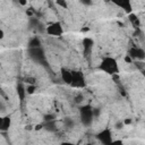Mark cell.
<instances>
[{
  "instance_id": "obj_3",
  "label": "cell",
  "mask_w": 145,
  "mask_h": 145,
  "mask_svg": "<svg viewBox=\"0 0 145 145\" xmlns=\"http://www.w3.org/2000/svg\"><path fill=\"white\" fill-rule=\"evenodd\" d=\"M28 56L32 60H34L37 63H43L45 61V54L42 49V46L39 48H29L28 49Z\"/></svg>"
},
{
  "instance_id": "obj_22",
  "label": "cell",
  "mask_w": 145,
  "mask_h": 145,
  "mask_svg": "<svg viewBox=\"0 0 145 145\" xmlns=\"http://www.w3.org/2000/svg\"><path fill=\"white\" fill-rule=\"evenodd\" d=\"M83 101V96L82 95H78L77 97H76V103H80Z\"/></svg>"
},
{
  "instance_id": "obj_21",
  "label": "cell",
  "mask_w": 145,
  "mask_h": 145,
  "mask_svg": "<svg viewBox=\"0 0 145 145\" xmlns=\"http://www.w3.org/2000/svg\"><path fill=\"white\" fill-rule=\"evenodd\" d=\"M17 2H18L20 6H26V5H27V0H18Z\"/></svg>"
},
{
  "instance_id": "obj_13",
  "label": "cell",
  "mask_w": 145,
  "mask_h": 145,
  "mask_svg": "<svg viewBox=\"0 0 145 145\" xmlns=\"http://www.w3.org/2000/svg\"><path fill=\"white\" fill-rule=\"evenodd\" d=\"M9 126H10V118L9 117L2 118V127H1V129L2 130H7L9 128Z\"/></svg>"
},
{
  "instance_id": "obj_10",
  "label": "cell",
  "mask_w": 145,
  "mask_h": 145,
  "mask_svg": "<svg viewBox=\"0 0 145 145\" xmlns=\"http://www.w3.org/2000/svg\"><path fill=\"white\" fill-rule=\"evenodd\" d=\"M27 46H28V49H29V48H39V46H42L41 40H40L37 36H33V37L29 39Z\"/></svg>"
},
{
  "instance_id": "obj_7",
  "label": "cell",
  "mask_w": 145,
  "mask_h": 145,
  "mask_svg": "<svg viewBox=\"0 0 145 145\" xmlns=\"http://www.w3.org/2000/svg\"><path fill=\"white\" fill-rule=\"evenodd\" d=\"M113 5H116L117 7L121 8L122 10H125L126 12H131L133 10V6H131V1L130 0H110Z\"/></svg>"
},
{
  "instance_id": "obj_11",
  "label": "cell",
  "mask_w": 145,
  "mask_h": 145,
  "mask_svg": "<svg viewBox=\"0 0 145 145\" xmlns=\"http://www.w3.org/2000/svg\"><path fill=\"white\" fill-rule=\"evenodd\" d=\"M43 128L48 131H54L56 129V122L54 120H50V121H45L43 125Z\"/></svg>"
},
{
  "instance_id": "obj_2",
  "label": "cell",
  "mask_w": 145,
  "mask_h": 145,
  "mask_svg": "<svg viewBox=\"0 0 145 145\" xmlns=\"http://www.w3.org/2000/svg\"><path fill=\"white\" fill-rule=\"evenodd\" d=\"M79 116H80V121L84 126H89L93 122L94 114H93V109L89 105H83L79 109Z\"/></svg>"
},
{
  "instance_id": "obj_18",
  "label": "cell",
  "mask_w": 145,
  "mask_h": 145,
  "mask_svg": "<svg viewBox=\"0 0 145 145\" xmlns=\"http://www.w3.org/2000/svg\"><path fill=\"white\" fill-rule=\"evenodd\" d=\"M79 2H80L83 6H86V7H88V6L92 5V0H79Z\"/></svg>"
},
{
  "instance_id": "obj_6",
  "label": "cell",
  "mask_w": 145,
  "mask_h": 145,
  "mask_svg": "<svg viewBox=\"0 0 145 145\" xmlns=\"http://www.w3.org/2000/svg\"><path fill=\"white\" fill-rule=\"evenodd\" d=\"M128 56L133 59V60H140L143 61L144 58H145V52L142 48H138V46H133L129 49L128 51Z\"/></svg>"
},
{
  "instance_id": "obj_5",
  "label": "cell",
  "mask_w": 145,
  "mask_h": 145,
  "mask_svg": "<svg viewBox=\"0 0 145 145\" xmlns=\"http://www.w3.org/2000/svg\"><path fill=\"white\" fill-rule=\"evenodd\" d=\"M96 138H97V140H99L101 144H104V145L113 143L111 131H110L108 128H105V129H103L102 131H100V133L96 135Z\"/></svg>"
},
{
  "instance_id": "obj_15",
  "label": "cell",
  "mask_w": 145,
  "mask_h": 145,
  "mask_svg": "<svg viewBox=\"0 0 145 145\" xmlns=\"http://www.w3.org/2000/svg\"><path fill=\"white\" fill-rule=\"evenodd\" d=\"M63 125H65L67 128H71V127H74V120H72L71 118L67 117V118H65V120H63Z\"/></svg>"
},
{
  "instance_id": "obj_17",
  "label": "cell",
  "mask_w": 145,
  "mask_h": 145,
  "mask_svg": "<svg viewBox=\"0 0 145 145\" xmlns=\"http://www.w3.org/2000/svg\"><path fill=\"white\" fill-rule=\"evenodd\" d=\"M56 116L54 114H46L44 116V121H50V120H54Z\"/></svg>"
},
{
  "instance_id": "obj_8",
  "label": "cell",
  "mask_w": 145,
  "mask_h": 145,
  "mask_svg": "<svg viewBox=\"0 0 145 145\" xmlns=\"http://www.w3.org/2000/svg\"><path fill=\"white\" fill-rule=\"evenodd\" d=\"M70 85H71V86H75V87H82V86H84V78H83V75H82L80 72L72 71V79H71Z\"/></svg>"
},
{
  "instance_id": "obj_19",
  "label": "cell",
  "mask_w": 145,
  "mask_h": 145,
  "mask_svg": "<svg viewBox=\"0 0 145 145\" xmlns=\"http://www.w3.org/2000/svg\"><path fill=\"white\" fill-rule=\"evenodd\" d=\"M25 82H26L27 84H34V83H35V78H34V77H26V78H25Z\"/></svg>"
},
{
  "instance_id": "obj_27",
  "label": "cell",
  "mask_w": 145,
  "mask_h": 145,
  "mask_svg": "<svg viewBox=\"0 0 145 145\" xmlns=\"http://www.w3.org/2000/svg\"><path fill=\"white\" fill-rule=\"evenodd\" d=\"M14 1H18V0H14Z\"/></svg>"
},
{
  "instance_id": "obj_25",
  "label": "cell",
  "mask_w": 145,
  "mask_h": 145,
  "mask_svg": "<svg viewBox=\"0 0 145 145\" xmlns=\"http://www.w3.org/2000/svg\"><path fill=\"white\" fill-rule=\"evenodd\" d=\"M3 36H5V32H3L2 29H0V40H2Z\"/></svg>"
},
{
  "instance_id": "obj_9",
  "label": "cell",
  "mask_w": 145,
  "mask_h": 145,
  "mask_svg": "<svg viewBox=\"0 0 145 145\" xmlns=\"http://www.w3.org/2000/svg\"><path fill=\"white\" fill-rule=\"evenodd\" d=\"M61 76H62V79H63L65 83H67V84H70V83H71V79H72V71L67 70V69H62V70H61Z\"/></svg>"
},
{
  "instance_id": "obj_12",
  "label": "cell",
  "mask_w": 145,
  "mask_h": 145,
  "mask_svg": "<svg viewBox=\"0 0 145 145\" xmlns=\"http://www.w3.org/2000/svg\"><path fill=\"white\" fill-rule=\"evenodd\" d=\"M83 45H84V50H85V52H88V51H91V49H92L93 41H92L91 39L86 37V39L83 40Z\"/></svg>"
},
{
  "instance_id": "obj_23",
  "label": "cell",
  "mask_w": 145,
  "mask_h": 145,
  "mask_svg": "<svg viewBox=\"0 0 145 145\" xmlns=\"http://www.w3.org/2000/svg\"><path fill=\"white\" fill-rule=\"evenodd\" d=\"M125 61H126V62H131V61H133V59H131V58H130V57L127 54V56L125 57Z\"/></svg>"
},
{
  "instance_id": "obj_26",
  "label": "cell",
  "mask_w": 145,
  "mask_h": 145,
  "mask_svg": "<svg viewBox=\"0 0 145 145\" xmlns=\"http://www.w3.org/2000/svg\"><path fill=\"white\" fill-rule=\"evenodd\" d=\"M1 127H2V118H0V129H1Z\"/></svg>"
},
{
  "instance_id": "obj_16",
  "label": "cell",
  "mask_w": 145,
  "mask_h": 145,
  "mask_svg": "<svg viewBox=\"0 0 145 145\" xmlns=\"http://www.w3.org/2000/svg\"><path fill=\"white\" fill-rule=\"evenodd\" d=\"M57 5H59L60 7H62V8H65V9L68 8V5H67L66 0H57Z\"/></svg>"
},
{
  "instance_id": "obj_20",
  "label": "cell",
  "mask_w": 145,
  "mask_h": 145,
  "mask_svg": "<svg viewBox=\"0 0 145 145\" xmlns=\"http://www.w3.org/2000/svg\"><path fill=\"white\" fill-rule=\"evenodd\" d=\"M123 126H125L123 121H119V122H117V123H116V128H117V129H122V128H123Z\"/></svg>"
},
{
  "instance_id": "obj_14",
  "label": "cell",
  "mask_w": 145,
  "mask_h": 145,
  "mask_svg": "<svg viewBox=\"0 0 145 145\" xmlns=\"http://www.w3.org/2000/svg\"><path fill=\"white\" fill-rule=\"evenodd\" d=\"M129 20L131 22L133 26H135V27H138V26H139V20H138V18H137L135 15L130 14V15H129Z\"/></svg>"
},
{
  "instance_id": "obj_1",
  "label": "cell",
  "mask_w": 145,
  "mask_h": 145,
  "mask_svg": "<svg viewBox=\"0 0 145 145\" xmlns=\"http://www.w3.org/2000/svg\"><path fill=\"white\" fill-rule=\"evenodd\" d=\"M99 69L102 70L105 74L116 75L119 71V66H118V62H117V60L114 58H112V57H104L101 60L100 65H99Z\"/></svg>"
},
{
  "instance_id": "obj_24",
  "label": "cell",
  "mask_w": 145,
  "mask_h": 145,
  "mask_svg": "<svg viewBox=\"0 0 145 145\" xmlns=\"http://www.w3.org/2000/svg\"><path fill=\"white\" fill-rule=\"evenodd\" d=\"M130 122H131L130 119H125V120H123V123H125V125H129Z\"/></svg>"
},
{
  "instance_id": "obj_4",
  "label": "cell",
  "mask_w": 145,
  "mask_h": 145,
  "mask_svg": "<svg viewBox=\"0 0 145 145\" xmlns=\"http://www.w3.org/2000/svg\"><path fill=\"white\" fill-rule=\"evenodd\" d=\"M45 33L48 35L59 37V36H61L63 34V27H62L60 22H53L49 26L45 27Z\"/></svg>"
}]
</instances>
